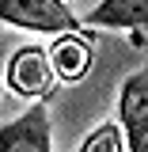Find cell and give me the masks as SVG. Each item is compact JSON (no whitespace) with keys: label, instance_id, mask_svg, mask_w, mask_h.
Here are the masks:
<instances>
[{"label":"cell","instance_id":"1","mask_svg":"<svg viewBox=\"0 0 148 152\" xmlns=\"http://www.w3.org/2000/svg\"><path fill=\"white\" fill-rule=\"evenodd\" d=\"M4 84H8V91H12V95L27 99V103H46L50 91L57 88L53 65H50V50H46V46H38V42L19 46L15 53L8 57Z\"/></svg>","mask_w":148,"mask_h":152},{"label":"cell","instance_id":"2","mask_svg":"<svg viewBox=\"0 0 148 152\" xmlns=\"http://www.w3.org/2000/svg\"><path fill=\"white\" fill-rule=\"evenodd\" d=\"M0 23L53 38L80 31V19L65 0H0Z\"/></svg>","mask_w":148,"mask_h":152},{"label":"cell","instance_id":"3","mask_svg":"<svg viewBox=\"0 0 148 152\" xmlns=\"http://www.w3.org/2000/svg\"><path fill=\"white\" fill-rule=\"evenodd\" d=\"M114 126L125 137V152H148V65L122 80Z\"/></svg>","mask_w":148,"mask_h":152},{"label":"cell","instance_id":"4","mask_svg":"<svg viewBox=\"0 0 148 152\" xmlns=\"http://www.w3.org/2000/svg\"><path fill=\"white\" fill-rule=\"evenodd\" d=\"M0 152H53V126L46 103H31L19 118L0 126Z\"/></svg>","mask_w":148,"mask_h":152},{"label":"cell","instance_id":"5","mask_svg":"<svg viewBox=\"0 0 148 152\" xmlns=\"http://www.w3.org/2000/svg\"><path fill=\"white\" fill-rule=\"evenodd\" d=\"M50 65H53L57 84H80L84 76L91 72L95 61V46L84 31H72V34H57L50 46Z\"/></svg>","mask_w":148,"mask_h":152},{"label":"cell","instance_id":"6","mask_svg":"<svg viewBox=\"0 0 148 152\" xmlns=\"http://www.w3.org/2000/svg\"><path fill=\"white\" fill-rule=\"evenodd\" d=\"M80 27L99 31H148V0H103L80 15Z\"/></svg>","mask_w":148,"mask_h":152},{"label":"cell","instance_id":"7","mask_svg":"<svg viewBox=\"0 0 148 152\" xmlns=\"http://www.w3.org/2000/svg\"><path fill=\"white\" fill-rule=\"evenodd\" d=\"M76 152H125V137L114 122H99L91 133H84Z\"/></svg>","mask_w":148,"mask_h":152}]
</instances>
